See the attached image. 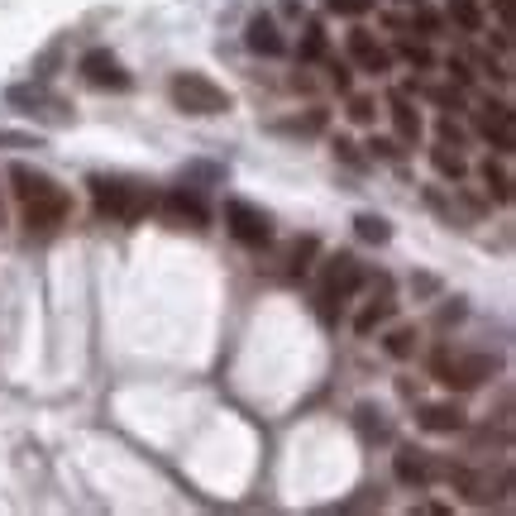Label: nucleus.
I'll return each instance as SVG.
<instances>
[{"label": "nucleus", "mask_w": 516, "mask_h": 516, "mask_svg": "<svg viewBox=\"0 0 516 516\" xmlns=\"http://www.w3.org/2000/svg\"><path fill=\"white\" fill-rule=\"evenodd\" d=\"M168 96H172V106L187 110V115H225L230 110V91L215 86L211 77H201V72H177Z\"/></svg>", "instance_id": "1"}, {"label": "nucleus", "mask_w": 516, "mask_h": 516, "mask_svg": "<svg viewBox=\"0 0 516 516\" xmlns=\"http://www.w3.org/2000/svg\"><path fill=\"white\" fill-rule=\"evenodd\" d=\"M91 201H96V211L110 215V220H139V215L153 211L149 192H139V187H129V182H106V177L91 182Z\"/></svg>", "instance_id": "2"}, {"label": "nucleus", "mask_w": 516, "mask_h": 516, "mask_svg": "<svg viewBox=\"0 0 516 516\" xmlns=\"http://www.w3.org/2000/svg\"><path fill=\"white\" fill-rule=\"evenodd\" d=\"M364 287V263L349 254H335L325 258V273H321V316L325 321H335V301L354 297Z\"/></svg>", "instance_id": "3"}, {"label": "nucleus", "mask_w": 516, "mask_h": 516, "mask_svg": "<svg viewBox=\"0 0 516 516\" xmlns=\"http://www.w3.org/2000/svg\"><path fill=\"white\" fill-rule=\"evenodd\" d=\"M430 368H435L440 383H450V387H478L497 373V359L493 354H469V359H445V354H435Z\"/></svg>", "instance_id": "4"}, {"label": "nucleus", "mask_w": 516, "mask_h": 516, "mask_svg": "<svg viewBox=\"0 0 516 516\" xmlns=\"http://www.w3.org/2000/svg\"><path fill=\"white\" fill-rule=\"evenodd\" d=\"M225 225H230V235L239 239V244H249V249H258V244H268L273 239V220L258 211V206H249V201H225Z\"/></svg>", "instance_id": "5"}, {"label": "nucleus", "mask_w": 516, "mask_h": 516, "mask_svg": "<svg viewBox=\"0 0 516 516\" xmlns=\"http://www.w3.org/2000/svg\"><path fill=\"white\" fill-rule=\"evenodd\" d=\"M82 77L91 86H101V91H129V72L120 67V58L110 53V48H91V53H82Z\"/></svg>", "instance_id": "6"}, {"label": "nucleus", "mask_w": 516, "mask_h": 516, "mask_svg": "<svg viewBox=\"0 0 516 516\" xmlns=\"http://www.w3.org/2000/svg\"><path fill=\"white\" fill-rule=\"evenodd\" d=\"M67 211H72V196H67L63 187H53V192L24 201V225H29V230H58L67 220Z\"/></svg>", "instance_id": "7"}, {"label": "nucleus", "mask_w": 516, "mask_h": 516, "mask_svg": "<svg viewBox=\"0 0 516 516\" xmlns=\"http://www.w3.org/2000/svg\"><path fill=\"white\" fill-rule=\"evenodd\" d=\"M163 215H168L172 225H192V230H206V220H211L206 201L196 192H187V187H177V192L163 196Z\"/></svg>", "instance_id": "8"}, {"label": "nucleus", "mask_w": 516, "mask_h": 516, "mask_svg": "<svg viewBox=\"0 0 516 516\" xmlns=\"http://www.w3.org/2000/svg\"><path fill=\"white\" fill-rule=\"evenodd\" d=\"M5 101L15 110H29V115H58V120H67V106L48 91V86H10Z\"/></svg>", "instance_id": "9"}, {"label": "nucleus", "mask_w": 516, "mask_h": 516, "mask_svg": "<svg viewBox=\"0 0 516 516\" xmlns=\"http://www.w3.org/2000/svg\"><path fill=\"white\" fill-rule=\"evenodd\" d=\"M244 43H249L254 53H263V58H282V53H287V39L278 34V24L268 20V15L249 20V29H244Z\"/></svg>", "instance_id": "10"}, {"label": "nucleus", "mask_w": 516, "mask_h": 516, "mask_svg": "<svg viewBox=\"0 0 516 516\" xmlns=\"http://www.w3.org/2000/svg\"><path fill=\"white\" fill-rule=\"evenodd\" d=\"M349 53H354V58L364 63V72H373V77L392 67V58H387L383 48L373 43V34H368V29H354V34H349Z\"/></svg>", "instance_id": "11"}, {"label": "nucleus", "mask_w": 516, "mask_h": 516, "mask_svg": "<svg viewBox=\"0 0 516 516\" xmlns=\"http://www.w3.org/2000/svg\"><path fill=\"white\" fill-rule=\"evenodd\" d=\"M421 430H430V435H454V430H464V411L454 407V402H435V407L421 411Z\"/></svg>", "instance_id": "12"}, {"label": "nucleus", "mask_w": 516, "mask_h": 516, "mask_svg": "<svg viewBox=\"0 0 516 516\" xmlns=\"http://www.w3.org/2000/svg\"><path fill=\"white\" fill-rule=\"evenodd\" d=\"M10 182H15V196H20V201H34V196H43V192H53V187H58L48 172H34L29 163H15V168H10Z\"/></svg>", "instance_id": "13"}, {"label": "nucleus", "mask_w": 516, "mask_h": 516, "mask_svg": "<svg viewBox=\"0 0 516 516\" xmlns=\"http://www.w3.org/2000/svg\"><path fill=\"white\" fill-rule=\"evenodd\" d=\"M478 129H483L488 139H497V149L502 153H512L516 134H512V110L507 106H493V115H478Z\"/></svg>", "instance_id": "14"}, {"label": "nucleus", "mask_w": 516, "mask_h": 516, "mask_svg": "<svg viewBox=\"0 0 516 516\" xmlns=\"http://www.w3.org/2000/svg\"><path fill=\"white\" fill-rule=\"evenodd\" d=\"M392 469H397V478H402V483H426V478H430V464H426V454H421V450H397Z\"/></svg>", "instance_id": "15"}, {"label": "nucleus", "mask_w": 516, "mask_h": 516, "mask_svg": "<svg viewBox=\"0 0 516 516\" xmlns=\"http://www.w3.org/2000/svg\"><path fill=\"white\" fill-rule=\"evenodd\" d=\"M445 10H450V20L464 29V34H478L483 29V10H478V0H445Z\"/></svg>", "instance_id": "16"}, {"label": "nucleus", "mask_w": 516, "mask_h": 516, "mask_svg": "<svg viewBox=\"0 0 516 516\" xmlns=\"http://www.w3.org/2000/svg\"><path fill=\"white\" fill-rule=\"evenodd\" d=\"M316 249H321V239H316V235L297 239V244L287 249V278H297V273H306V268H311V258H316Z\"/></svg>", "instance_id": "17"}, {"label": "nucleus", "mask_w": 516, "mask_h": 516, "mask_svg": "<svg viewBox=\"0 0 516 516\" xmlns=\"http://www.w3.org/2000/svg\"><path fill=\"white\" fill-rule=\"evenodd\" d=\"M392 125H397V134H402V139H411V144L421 139V115H416L402 96H392Z\"/></svg>", "instance_id": "18"}, {"label": "nucleus", "mask_w": 516, "mask_h": 516, "mask_svg": "<svg viewBox=\"0 0 516 516\" xmlns=\"http://www.w3.org/2000/svg\"><path fill=\"white\" fill-rule=\"evenodd\" d=\"M430 163H435V172H445V177H454V182H459V177L469 172V163L459 158V149L450 153V144H440V149H430Z\"/></svg>", "instance_id": "19"}, {"label": "nucleus", "mask_w": 516, "mask_h": 516, "mask_svg": "<svg viewBox=\"0 0 516 516\" xmlns=\"http://www.w3.org/2000/svg\"><path fill=\"white\" fill-rule=\"evenodd\" d=\"M483 182H488L493 201H512V177H507V168H497L493 158L483 163Z\"/></svg>", "instance_id": "20"}, {"label": "nucleus", "mask_w": 516, "mask_h": 516, "mask_svg": "<svg viewBox=\"0 0 516 516\" xmlns=\"http://www.w3.org/2000/svg\"><path fill=\"white\" fill-rule=\"evenodd\" d=\"M273 129H278V134H301V139H306V134H321L325 110H311V115H301V120H282V125H273Z\"/></svg>", "instance_id": "21"}, {"label": "nucleus", "mask_w": 516, "mask_h": 516, "mask_svg": "<svg viewBox=\"0 0 516 516\" xmlns=\"http://www.w3.org/2000/svg\"><path fill=\"white\" fill-rule=\"evenodd\" d=\"M354 230H359V239H368V244H387V239H392V230H387L383 215H359V220H354Z\"/></svg>", "instance_id": "22"}, {"label": "nucleus", "mask_w": 516, "mask_h": 516, "mask_svg": "<svg viewBox=\"0 0 516 516\" xmlns=\"http://www.w3.org/2000/svg\"><path fill=\"white\" fill-rule=\"evenodd\" d=\"M387 354L392 359H411L416 354V330H392L387 335Z\"/></svg>", "instance_id": "23"}, {"label": "nucleus", "mask_w": 516, "mask_h": 516, "mask_svg": "<svg viewBox=\"0 0 516 516\" xmlns=\"http://www.w3.org/2000/svg\"><path fill=\"white\" fill-rule=\"evenodd\" d=\"M387 316H392V301H387V297H378V301H373V306H364V316H359V321H354V325H359V335H368V330H373V325H378V321H387Z\"/></svg>", "instance_id": "24"}, {"label": "nucleus", "mask_w": 516, "mask_h": 516, "mask_svg": "<svg viewBox=\"0 0 516 516\" xmlns=\"http://www.w3.org/2000/svg\"><path fill=\"white\" fill-rule=\"evenodd\" d=\"M383 411L373 407H359V430H364V440H387V421H378Z\"/></svg>", "instance_id": "25"}, {"label": "nucleus", "mask_w": 516, "mask_h": 516, "mask_svg": "<svg viewBox=\"0 0 516 516\" xmlns=\"http://www.w3.org/2000/svg\"><path fill=\"white\" fill-rule=\"evenodd\" d=\"M301 58H306V63L325 58V34H321V24H311V29H306V39H301Z\"/></svg>", "instance_id": "26"}, {"label": "nucleus", "mask_w": 516, "mask_h": 516, "mask_svg": "<svg viewBox=\"0 0 516 516\" xmlns=\"http://www.w3.org/2000/svg\"><path fill=\"white\" fill-rule=\"evenodd\" d=\"M0 149H43L39 134H20V129H0Z\"/></svg>", "instance_id": "27"}, {"label": "nucleus", "mask_w": 516, "mask_h": 516, "mask_svg": "<svg viewBox=\"0 0 516 516\" xmlns=\"http://www.w3.org/2000/svg\"><path fill=\"white\" fill-rule=\"evenodd\" d=\"M378 0H325V10L330 15H368Z\"/></svg>", "instance_id": "28"}, {"label": "nucleus", "mask_w": 516, "mask_h": 516, "mask_svg": "<svg viewBox=\"0 0 516 516\" xmlns=\"http://www.w3.org/2000/svg\"><path fill=\"white\" fill-rule=\"evenodd\" d=\"M402 58H407V63H416V67H430V63H435L426 43H402Z\"/></svg>", "instance_id": "29"}, {"label": "nucleus", "mask_w": 516, "mask_h": 516, "mask_svg": "<svg viewBox=\"0 0 516 516\" xmlns=\"http://www.w3.org/2000/svg\"><path fill=\"white\" fill-rule=\"evenodd\" d=\"M426 96L435 101V106H454V110H459V91H450V86H426Z\"/></svg>", "instance_id": "30"}, {"label": "nucleus", "mask_w": 516, "mask_h": 516, "mask_svg": "<svg viewBox=\"0 0 516 516\" xmlns=\"http://www.w3.org/2000/svg\"><path fill=\"white\" fill-rule=\"evenodd\" d=\"M349 120L368 125V120H373V101H368V96H354V106H349Z\"/></svg>", "instance_id": "31"}, {"label": "nucleus", "mask_w": 516, "mask_h": 516, "mask_svg": "<svg viewBox=\"0 0 516 516\" xmlns=\"http://www.w3.org/2000/svg\"><path fill=\"white\" fill-rule=\"evenodd\" d=\"M440 139L445 144H464V129L454 125V120H440Z\"/></svg>", "instance_id": "32"}, {"label": "nucleus", "mask_w": 516, "mask_h": 516, "mask_svg": "<svg viewBox=\"0 0 516 516\" xmlns=\"http://www.w3.org/2000/svg\"><path fill=\"white\" fill-rule=\"evenodd\" d=\"M335 153H340L344 163H354V168H364V158L354 153V144H349V139H340V144H335Z\"/></svg>", "instance_id": "33"}, {"label": "nucleus", "mask_w": 516, "mask_h": 516, "mask_svg": "<svg viewBox=\"0 0 516 516\" xmlns=\"http://www.w3.org/2000/svg\"><path fill=\"white\" fill-rule=\"evenodd\" d=\"M450 77H454L459 86H469V82H473V72H469L464 63H454V58H450Z\"/></svg>", "instance_id": "34"}, {"label": "nucleus", "mask_w": 516, "mask_h": 516, "mask_svg": "<svg viewBox=\"0 0 516 516\" xmlns=\"http://www.w3.org/2000/svg\"><path fill=\"white\" fill-rule=\"evenodd\" d=\"M368 149H373V153H383V158H397V144H392V139H373Z\"/></svg>", "instance_id": "35"}, {"label": "nucleus", "mask_w": 516, "mask_h": 516, "mask_svg": "<svg viewBox=\"0 0 516 516\" xmlns=\"http://www.w3.org/2000/svg\"><path fill=\"white\" fill-rule=\"evenodd\" d=\"M330 72H335V86H340V91H349V67H344V63H330Z\"/></svg>", "instance_id": "36"}, {"label": "nucleus", "mask_w": 516, "mask_h": 516, "mask_svg": "<svg viewBox=\"0 0 516 516\" xmlns=\"http://www.w3.org/2000/svg\"><path fill=\"white\" fill-rule=\"evenodd\" d=\"M416 24H421V29H435V24H440V15H430V10H421V15H416Z\"/></svg>", "instance_id": "37"}, {"label": "nucleus", "mask_w": 516, "mask_h": 516, "mask_svg": "<svg viewBox=\"0 0 516 516\" xmlns=\"http://www.w3.org/2000/svg\"><path fill=\"white\" fill-rule=\"evenodd\" d=\"M493 5H497V15H502V24L512 20V0H493Z\"/></svg>", "instance_id": "38"}, {"label": "nucleus", "mask_w": 516, "mask_h": 516, "mask_svg": "<svg viewBox=\"0 0 516 516\" xmlns=\"http://www.w3.org/2000/svg\"><path fill=\"white\" fill-rule=\"evenodd\" d=\"M0 225H5V211H0Z\"/></svg>", "instance_id": "39"}]
</instances>
